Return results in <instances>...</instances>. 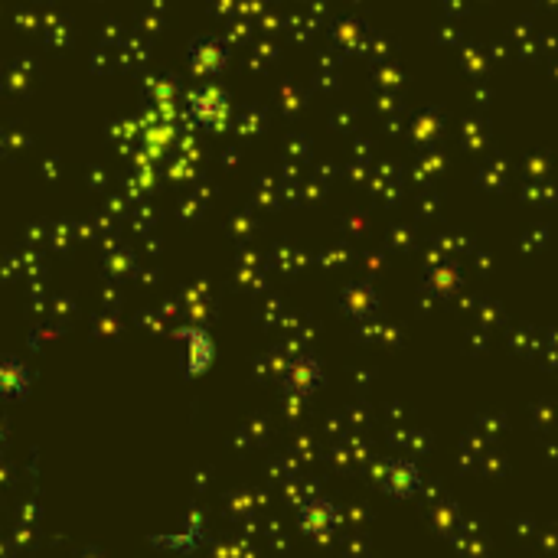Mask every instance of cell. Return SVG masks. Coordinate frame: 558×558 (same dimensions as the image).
Masks as SVG:
<instances>
[{
	"mask_svg": "<svg viewBox=\"0 0 558 558\" xmlns=\"http://www.w3.org/2000/svg\"><path fill=\"white\" fill-rule=\"evenodd\" d=\"M190 111H193V118H200V121L213 118V111H222V115H226V98H222L219 92H209L206 89V92L190 98Z\"/></svg>",
	"mask_w": 558,
	"mask_h": 558,
	"instance_id": "3",
	"label": "cell"
},
{
	"mask_svg": "<svg viewBox=\"0 0 558 558\" xmlns=\"http://www.w3.org/2000/svg\"><path fill=\"white\" fill-rule=\"evenodd\" d=\"M386 487H389L392 493H399V496L415 493V487H418V470H415L412 464H405V461H395V464L389 467Z\"/></svg>",
	"mask_w": 558,
	"mask_h": 558,
	"instance_id": "2",
	"label": "cell"
},
{
	"mask_svg": "<svg viewBox=\"0 0 558 558\" xmlns=\"http://www.w3.org/2000/svg\"><path fill=\"white\" fill-rule=\"evenodd\" d=\"M183 346H186V376H200L213 366V337L200 327L183 330Z\"/></svg>",
	"mask_w": 558,
	"mask_h": 558,
	"instance_id": "1",
	"label": "cell"
}]
</instances>
